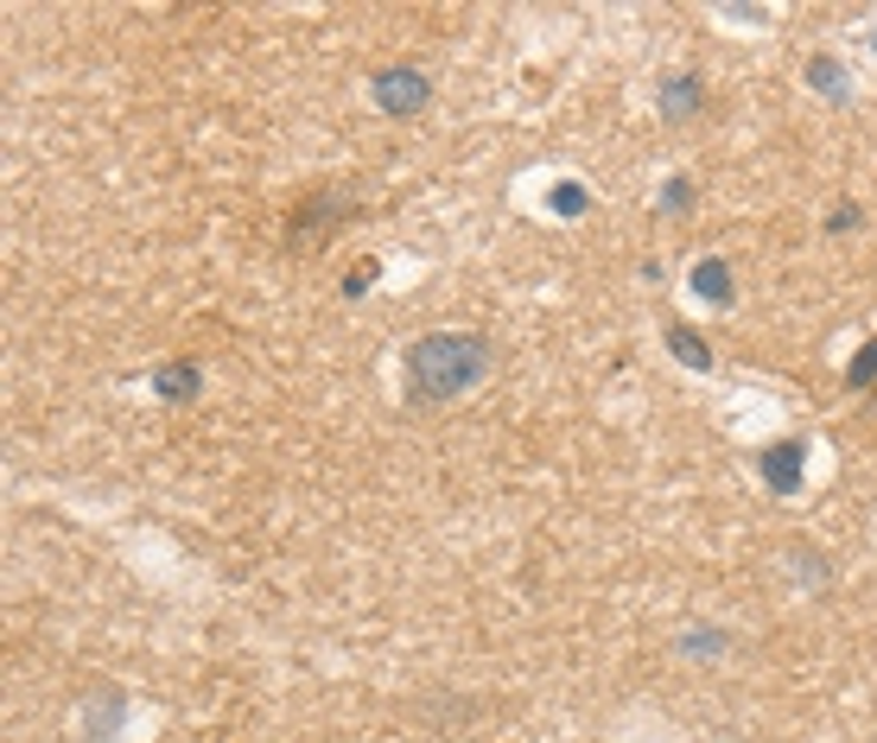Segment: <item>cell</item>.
<instances>
[{
  "mask_svg": "<svg viewBox=\"0 0 877 743\" xmlns=\"http://www.w3.org/2000/svg\"><path fill=\"white\" fill-rule=\"evenodd\" d=\"M757 470H763V483L776 489V496H795V489H801V477H808V445L782 438V445L757 452Z\"/></svg>",
  "mask_w": 877,
  "mask_h": 743,
  "instance_id": "obj_5",
  "label": "cell"
},
{
  "mask_svg": "<svg viewBox=\"0 0 877 743\" xmlns=\"http://www.w3.org/2000/svg\"><path fill=\"white\" fill-rule=\"evenodd\" d=\"M351 217H356V204L344 191H306L293 204V217H286V248L312 255V248H325V236L337 222H351Z\"/></svg>",
  "mask_w": 877,
  "mask_h": 743,
  "instance_id": "obj_2",
  "label": "cell"
},
{
  "mask_svg": "<svg viewBox=\"0 0 877 743\" xmlns=\"http://www.w3.org/2000/svg\"><path fill=\"white\" fill-rule=\"evenodd\" d=\"M496 369V350L477 330H426L407 344V363H401V388H407V407H445L483 382Z\"/></svg>",
  "mask_w": 877,
  "mask_h": 743,
  "instance_id": "obj_1",
  "label": "cell"
},
{
  "mask_svg": "<svg viewBox=\"0 0 877 743\" xmlns=\"http://www.w3.org/2000/svg\"><path fill=\"white\" fill-rule=\"evenodd\" d=\"M548 204L560 210V217H579V210H585V185H579V178H560Z\"/></svg>",
  "mask_w": 877,
  "mask_h": 743,
  "instance_id": "obj_11",
  "label": "cell"
},
{
  "mask_svg": "<svg viewBox=\"0 0 877 743\" xmlns=\"http://www.w3.org/2000/svg\"><path fill=\"white\" fill-rule=\"evenodd\" d=\"M375 109L382 115H420L426 102H433V83H426V70H414V65H388V70H375Z\"/></svg>",
  "mask_w": 877,
  "mask_h": 743,
  "instance_id": "obj_3",
  "label": "cell"
},
{
  "mask_svg": "<svg viewBox=\"0 0 877 743\" xmlns=\"http://www.w3.org/2000/svg\"><path fill=\"white\" fill-rule=\"evenodd\" d=\"M668 344H674V356L687 369H712V344H706L693 325H668Z\"/></svg>",
  "mask_w": 877,
  "mask_h": 743,
  "instance_id": "obj_8",
  "label": "cell"
},
{
  "mask_svg": "<svg viewBox=\"0 0 877 743\" xmlns=\"http://www.w3.org/2000/svg\"><path fill=\"white\" fill-rule=\"evenodd\" d=\"M700 109H706V77H700V70H674V77H661V89H656V115L668 121V128L693 121Z\"/></svg>",
  "mask_w": 877,
  "mask_h": 743,
  "instance_id": "obj_4",
  "label": "cell"
},
{
  "mask_svg": "<svg viewBox=\"0 0 877 743\" xmlns=\"http://www.w3.org/2000/svg\"><path fill=\"white\" fill-rule=\"evenodd\" d=\"M846 382H853V388L877 382V344H865V356H853V363H846Z\"/></svg>",
  "mask_w": 877,
  "mask_h": 743,
  "instance_id": "obj_12",
  "label": "cell"
},
{
  "mask_svg": "<svg viewBox=\"0 0 877 743\" xmlns=\"http://www.w3.org/2000/svg\"><path fill=\"white\" fill-rule=\"evenodd\" d=\"M808 83L827 89V102H846V70L834 58H808Z\"/></svg>",
  "mask_w": 877,
  "mask_h": 743,
  "instance_id": "obj_9",
  "label": "cell"
},
{
  "mask_svg": "<svg viewBox=\"0 0 877 743\" xmlns=\"http://www.w3.org/2000/svg\"><path fill=\"white\" fill-rule=\"evenodd\" d=\"M693 210V178H668L661 185V217H687Z\"/></svg>",
  "mask_w": 877,
  "mask_h": 743,
  "instance_id": "obj_10",
  "label": "cell"
},
{
  "mask_svg": "<svg viewBox=\"0 0 877 743\" xmlns=\"http://www.w3.org/2000/svg\"><path fill=\"white\" fill-rule=\"evenodd\" d=\"M369 286H375V261H363L356 274H344V299H363Z\"/></svg>",
  "mask_w": 877,
  "mask_h": 743,
  "instance_id": "obj_13",
  "label": "cell"
},
{
  "mask_svg": "<svg viewBox=\"0 0 877 743\" xmlns=\"http://www.w3.org/2000/svg\"><path fill=\"white\" fill-rule=\"evenodd\" d=\"M154 388H159V400H173V407H185V400H198L204 375H198V363H166V369L154 375Z\"/></svg>",
  "mask_w": 877,
  "mask_h": 743,
  "instance_id": "obj_6",
  "label": "cell"
},
{
  "mask_svg": "<svg viewBox=\"0 0 877 743\" xmlns=\"http://www.w3.org/2000/svg\"><path fill=\"white\" fill-rule=\"evenodd\" d=\"M853 222H858V210H853V204H839L834 217H827V229H853Z\"/></svg>",
  "mask_w": 877,
  "mask_h": 743,
  "instance_id": "obj_14",
  "label": "cell"
},
{
  "mask_svg": "<svg viewBox=\"0 0 877 743\" xmlns=\"http://www.w3.org/2000/svg\"><path fill=\"white\" fill-rule=\"evenodd\" d=\"M693 293H700L706 306H731V267H725L719 255H706V261L693 267Z\"/></svg>",
  "mask_w": 877,
  "mask_h": 743,
  "instance_id": "obj_7",
  "label": "cell"
}]
</instances>
